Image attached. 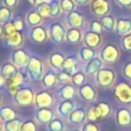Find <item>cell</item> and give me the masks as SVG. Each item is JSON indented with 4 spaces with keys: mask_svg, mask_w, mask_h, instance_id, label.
I'll list each match as a JSON object with an SVG mask.
<instances>
[{
    "mask_svg": "<svg viewBox=\"0 0 131 131\" xmlns=\"http://www.w3.org/2000/svg\"><path fill=\"white\" fill-rule=\"evenodd\" d=\"M93 11L96 14H102L107 11V3L105 0H96L93 2Z\"/></svg>",
    "mask_w": 131,
    "mask_h": 131,
    "instance_id": "6da1fadb",
    "label": "cell"
},
{
    "mask_svg": "<svg viewBox=\"0 0 131 131\" xmlns=\"http://www.w3.org/2000/svg\"><path fill=\"white\" fill-rule=\"evenodd\" d=\"M117 56L116 48L113 46H107L103 50V58L107 61H114Z\"/></svg>",
    "mask_w": 131,
    "mask_h": 131,
    "instance_id": "7a4b0ae2",
    "label": "cell"
},
{
    "mask_svg": "<svg viewBox=\"0 0 131 131\" xmlns=\"http://www.w3.org/2000/svg\"><path fill=\"white\" fill-rule=\"evenodd\" d=\"M131 29V21L130 20H125V19H120L118 23V32L119 34H126L130 31Z\"/></svg>",
    "mask_w": 131,
    "mask_h": 131,
    "instance_id": "3957f363",
    "label": "cell"
},
{
    "mask_svg": "<svg viewBox=\"0 0 131 131\" xmlns=\"http://www.w3.org/2000/svg\"><path fill=\"white\" fill-rule=\"evenodd\" d=\"M87 41V44L89 45V46H96L97 44H98V42H99V37L96 35V34H94V33H89L87 36H86V38H85V42Z\"/></svg>",
    "mask_w": 131,
    "mask_h": 131,
    "instance_id": "277c9868",
    "label": "cell"
},
{
    "mask_svg": "<svg viewBox=\"0 0 131 131\" xmlns=\"http://www.w3.org/2000/svg\"><path fill=\"white\" fill-rule=\"evenodd\" d=\"M7 39H8V41H10L11 45H18L19 43H21V36L17 32L7 35Z\"/></svg>",
    "mask_w": 131,
    "mask_h": 131,
    "instance_id": "5b68a950",
    "label": "cell"
},
{
    "mask_svg": "<svg viewBox=\"0 0 131 131\" xmlns=\"http://www.w3.org/2000/svg\"><path fill=\"white\" fill-rule=\"evenodd\" d=\"M69 23L72 24V26H81L82 24V17L80 14L74 12L71 15H69Z\"/></svg>",
    "mask_w": 131,
    "mask_h": 131,
    "instance_id": "8992f818",
    "label": "cell"
},
{
    "mask_svg": "<svg viewBox=\"0 0 131 131\" xmlns=\"http://www.w3.org/2000/svg\"><path fill=\"white\" fill-rule=\"evenodd\" d=\"M33 37L36 41L38 42H42L44 38H46V34L44 33V31L41 28H37L33 31Z\"/></svg>",
    "mask_w": 131,
    "mask_h": 131,
    "instance_id": "52a82bcc",
    "label": "cell"
},
{
    "mask_svg": "<svg viewBox=\"0 0 131 131\" xmlns=\"http://www.w3.org/2000/svg\"><path fill=\"white\" fill-rule=\"evenodd\" d=\"M68 39L70 40V42H77L79 41L80 39V32L76 29H73L71 31H69V34H68Z\"/></svg>",
    "mask_w": 131,
    "mask_h": 131,
    "instance_id": "ba28073f",
    "label": "cell"
},
{
    "mask_svg": "<svg viewBox=\"0 0 131 131\" xmlns=\"http://www.w3.org/2000/svg\"><path fill=\"white\" fill-rule=\"evenodd\" d=\"M41 20L40 14H38L37 12H32L30 13V15L28 16V23H30L32 26H35L37 24H39Z\"/></svg>",
    "mask_w": 131,
    "mask_h": 131,
    "instance_id": "9c48e42d",
    "label": "cell"
},
{
    "mask_svg": "<svg viewBox=\"0 0 131 131\" xmlns=\"http://www.w3.org/2000/svg\"><path fill=\"white\" fill-rule=\"evenodd\" d=\"M51 62L55 67H61V64H62V55L57 54V53L53 54L51 56Z\"/></svg>",
    "mask_w": 131,
    "mask_h": 131,
    "instance_id": "30bf717a",
    "label": "cell"
},
{
    "mask_svg": "<svg viewBox=\"0 0 131 131\" xmlns=\"http://www.w3.org/2000/svg\"><path fill=\"white\" fill-rule=\"evenodd\" d=\"M101 24L103 25V27H105L106 29H112L114 27V20L111 16H105L101 19Z\"/></svg>",
    "mask_w": 131,
    "mask_h": 131,
    "instance_id": "8fae6325",
    "label": "cell"
},
{
    "mask_svg": "<svg viewBox=\"0 0 131 131\" xmlns=\"http://www.w3.org/2000/svg\"><path fill=\"white\" fill-rule=\"evenodd\" d=\"M15 72V68L11 64H5L3 68V75L5 76H13V73Z\"/></svg>",
    "mask_w": 131,
    "mask_h": 131,
    "instance_id": "7c38bea8",
    "label": "cell"
},
{
    "mask_svg": "<svg viewBox=\"0 0 131 131\" xmlns=\"http://www.w3.org/2000/svg\"><path fill=\"white\" fill-rule=\"evenodd\" d=\"M61 7L63 10H72L74 7V4L71 0H62L61 1Z\"/></svg>",
    "mask_w": 131,
    "mask_h": 131,
    "instance_id": "4fadbf2b",
    "label": "cell"
},
{
    "mask_svg": "<svg viewBox=\"0 0 131 131\" xmlns=\"http://www.w3.org/2000/svg\"><path fill=\"white\" fill-rule=\"evenodd\" d=\"M82 56L84 57V59H90L92 56H93V51H91L90 49L88 48H83V51H82Z\"/></svg>",
    "mask_w": 131,
    "mask_h": 131,
    "instance_id": "5bb4252c",
    "label": "cell"
},
{
    "mask_svg": "<svg viewBox=\"0 0 131 131\" xmlns=\"http://www.w3.org/2000/svg\"><path fill=\"white\" fill-rule=\"evenodd\" d=\"M124 46L126 48H128L129 50H131V34L128 35L125 39H124Z\"/></svg>",
    "mask_w": 131,
    "mask_h": 131,
    "instance_id": "9a60e30c",
    "label": "cell"
},
{
    "mask_svg": "<svg viewBox=\"0 0 131 131\" xmlns=\"http://www.w3.org/2000/svg\"><path fill=\"white\" fill-rule=\"evenodd\" d=\"M122 5H124V6H128V5H130L131 4V0H118Z\"/></svg>",
    "mask_w": 131,
    "mask_h": 131,
    "instance_id": "2e32d148",
    "label": "cell"
},
{
    "mask_svg": "<svg viewBox=\"0 0 131 131\" xmlns=\"http://www.w3.org/2000/svg\"><path fill=\"white\" fill-rule=\"evenodd\" d=\"M125 72H126V75H128V76L131 77V63H129V64L126 67Z\"/></svg>",
    "mask_w": 131,
    "mask_h": 131,
    "instance_id": "e0dca14e",
    "label": "cell"
},
{
    "mask_svg": "<svg viewBox=\"0 0 131 131\" xmlns=\"http://www.w3.org/2000/svg\"><path fill=\"white\" fill-rule=\"evenodd\" d=\"M82 80H83V76H82L81 74L79 75V78H78V76H75V77H74V81H75L76 84H77V81H79V84H80Z\"/></svg>",
    "mask_w": 131,
    "mask_h": 131,
    "instance_id": "ac0fdd59",
    "label": "cell"
},
{
    "mask_svg": "<svg viewBox=\"0 0 131 131\" xmlns=\"http://www.w3.org/2000/svg\"><path fill=\"white\" fill-rule=\"evenodd\" d=\"M5 2H6L7 5H9V6H13V5L15 4L16 0H5Z\"/></svg>",
    "mask_w": 131,
    "mask_h": 131,
    "instance_id": "d6986e66",
    "label": "cell"
},
{
    "mask_svg": "<svg viewBox=\"0 0 131 131\" xmlns=\"http://www.w3.org/2000/svg\"><path fill=\"white\" fill-rule=\"evenodd\" d=\"M77 2H79V3H85V2H87V0H76Z\"/></svg>",
    "mask_w": 131,
    "mask_h": 131,
    "instance_id": "ffe728a7",
    "label": "cell"
},
{
    "mask_svg": "<svg viewBox=\"0 0 131 131\" xmlns=\"http://www.w3.org/2000/svg\"><path fill=\"white\" fill-rule=\"evenodd\" d=\"M1 34H2V28H1V26H0V36H1Z\"/></svg>",
    "mask_w": 131,
    "mask_h": 131,
    "instance_id": "44dd1931",
    "label": "cell"
}]
</instances>
